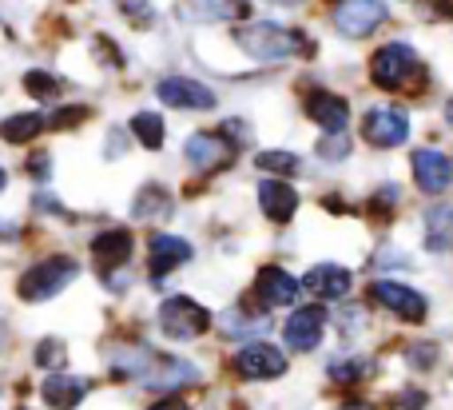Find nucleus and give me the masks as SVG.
<instances>
[{"mask_svg": "<svg viewBox=\"0 0 453 410\" xmlns=\"http://www.w3.org/2000/svg\"><path fill=\"white\" fill-rule=\"evenodd\" d=\"M414 180L426 196H441L453 183V159L438 148H422L414 151Z\"/></svg>", "mask_w": 453, "mask_h": 410, "instance_id": "nucleus-12", "label": "nucleus"}, {"mask_svg": "<svg viewBox=\"0 0 453 410\" xmlns=\"http://www.w3.org/2000/svg\"><path fill=\"white\" fill-rule=\"evenodd\" d=\"M36 363H40V367H48V371L56 375L64 363H68V351H64V343H60V339H44V343L36 347Z\"/></svg>", "mask_w": 453, "mask_h": 410, "instance_id": "nucleus-29", "label": "nucleus"}, {"mask_svg": "<svg viewBox=\"0 0 453 410\" xmlns=\"http://www.w3.org/2000/svg\"><path fill=\"white\" fill-rule=\"evenodd\" d=\"M338 410H370L366 403H350V406H338Z\"/></svg>", "mask_w": 453, "mask_h": 410, "instance_id": "nucleus-38", "label": "nucleus"}, {"mask_svg": "<svg viewBox=\"0 0 453 410\" xmlns=\"http://www.w3.org/2000/svg\"><path fill=\"white\" fill-rule=\"evenodd\" d=\"M80 275V263L68 259V255H52V259H40L36 267H28L16 283V295L24 303H44V299H56L72 279Z\"/></svg>", "mask_w": 453, "mask_h": 410, "instance_id": "nucleus-4", "label": "nucleus"}, {"mask_svg": "<svg viewBox=\"0 0 453 410\" xmlns=\"http://www.w3.org/2000/svg\"><path fill=\"white\" fill-rule=\"evenodd\" d=\"M234 44L258 64H282V60H290V56L314 52V44L303 36V32L287 28V24H274V20L242 24V28L234 32Z\"/></svg>", "mask_w": 453, "mask_h": 410, "instance_id": "nucleus-2", "label": "nucleus"}, {"mask_svg": "<svg viewBox=\"0 0 453 410\" xmlns=\"http://www.w3.org/2000/svg\"><path fill=\"white\" fill-rule=\"evenodd\" d=\"M322 331H326V311L322 307H298L295 315L282 327V339H287L290 351H314L322 343Z\"/></svg>", "mask_w": 453, "mask_h": 410, "instance_id": "nucleus-13", "label": "nucleus"}, {"mask_svg": "<svg viewBox=\"0 0 453 410\" xmlns=\"http://www.w3.org/2000/svg\"><path fill=\"white\" fill-rule=\"evenodd\" d=\"M263 172H274V175H298V156L295 151H258V159H255Z\"/></svg>", "mask_w": 453, "mask_h": 410, "instance_id": "nucleus-28", "label": "nucleus"}, {"mask_svg": "<svg viewBox=\"0 0 453 410\" xmlns=\"http://www.w3.org/2000/svg\"><path fill=\"white\" fill-rule=\"evenodd\" d=\"M446 120H449V128H453V100L446 104Z\"/></svg>", "mask_w": 453, "mask_h": 410, "instance_id": "nucleus-39", "label": "nucleus"}, {"mask_svg": "<svg viewBox=\"0 0 453 410\" xmlns=\"http://www.w3.org/2000/svg\"><path fill=\"white\" fill-rule=\"evenodd\" d=\"M271 327V319L263 315H242V311H226V315H219V331L223 335H234V339H242V335H258Z\"/></svg>", "mask_w": 453, "mask_h": 410, "instance_id": "nucleus-26", "label": "nucleus"}, {"mask_svg": "<svg viewBox=\"0 0 453 410\" xmlns=\"http://www.w3.org/2000/svg\"><path fill=\"white\" fill-rule=\"evenodd\" d=\"M148 410H188L180 403V398H164V403H156V406H148Z\"/></svg>", "mask_w": 453, "mask_h": 410, "instance_id": "nucleus-37", "label": "nucleus"}, {"mask_svg": "<svg viewBox=\"0 0 453 410\" xmlns=\"http://www.w3.org/2000/svg\"><path fill=\"white\" fill-rule=\"evenodd\" d=\"M234 371L255 383L279 379V375L287 371V355H282L279 347H271V343H242V347L234 351Z\"/></svg>", "mask_w": 453, "mask_h": 410, "instance_id": "nucleus-9", "label": "nucleus"}, {"mask_svg": "<svg viewBox=\"0 0 453 410\" xmlns=\"http://www.w3.org/2000/svg\"><path fill=\"white\" fill-rule=\"evenodd\" d=\"M223 135H226L231 143H242L250 132H247V124H242V120H226V124H223Z\"/></svg>", "mask_w": 453, "mask_h": 410, "instance_id": "nucleus-35", "label": "nucleus"}, {"mask_svg": "<svg viewBox=\"0 0 453 410\" xmlns=\"http://www.w3.org/2000/svg\"><path fill=\"white\" fill-rule=\"evenodd\" d=\"M370 299L382 303L386 311H394V315L406 319V323H422L426 311H430V303H426L422 291H414V287H406V283H394V279L370 283Z\"/></svg>", "mask_w": 453, "mask_h": 410, "instance_id": "nucleus-7", "label": "nucleus"}, {"mask_svg": "<svg viewBox=\"0 0 453 410\" xmlns=\"http://www.w3.org/2000/svg\"><path fill=\"white\" fill-rule=\"evenodd\" d=\"M44 124L48 120L40 116V112H16V116H8L4 124H0V140L4 143H28L44 132Z\"/></svg>", "mask_w": 453, "mask_h": 410, "instance_id": "nucleus-24", "label": "nucleus"}, {"mask_svg": "<svg viewBox=\"0 0 453 410\" xmlns=\"http://www.w3.org/2000/svg\"><path fill=\"white\" fill-rule=\"evenodd\" d=\"M303 287L311 295H319V299H346L350 295V287H354V275L346 267H338V263H314L311 271H306V279H303Z\"/></svg>", "mask_w": 453, "mask_h": 410, "instance_id": "nucleus-16", "label": "nucleus"}, {"mask_svg": "<svg viewBox=\"0 0 453 410\" xmlns=\"http://www.w3.org/2000/svg\"><path fill=\"white\" fill-rule=\"evenodd\" d=\"M453 244V207L449 204H434L426 212V247L430 251H446Z\"/></svg>", "mask_w": 453, "mask_h": 410, "instance_id": "nucleus-23", "label": "nucleus"}, {"mask_svg": "<svg viewBox=\"0 0 453 410\" xmlns=\"http://www.w3.org/2000/svg\"><path fill=\"white\" fill-rule=\"evenodd\" d=\"M4 339H8V331H4V323H0V351H4Z\"/></svg>", "mask_w": 453, "mask_h": 410, "instance_id": "nucleus-40", "label": "nucleus"}, {"mask_svg": "<svg viewBox=\"0 0 453 410\" xmlns=\"http://www.w3.org/2000/svg\"><path fill=\"white\" fill-rule=\"evenodd\" d=\"M159 331L167 335V339H199V335L211 331V311L199 307L196 299H188V295H175V299H167L164 307H159Z\"/></svg>", "mask_w": 453, "mask_h": 410, "instance_id": "nucleus-5", "label": "nucleus"}, {"mask_svg": "<svg viewBox=\"0 0 453 410\" xmlns=\"http://www.w3.org/2000/svg\"><path fill=\"white\" fill-rule=\"evenodd\" d=\"M362 140L374 148H402L410 140V120L398 108H370L362 116Z\"/></svg>", "mask_w": 453, "mask_h": 410, "instance_id": "nucleus-8", "label": "nucleus"}, {"mask_svg": "<svg viewBox=\"0 0 453 410\" xmlns=\"http://www.w3.org/2000/svg\"><path fill=\"white\" fill-rule=\"evenodd\" d=\"M119 4V12L124 16H132L135 24H148V20H156V12H151V4L148 0H116Z\"/></svg>", "mask_w": 453, "mask_h": 410, "instance_id": "nucleus-33", "label": "nucleus"}, {"mask_svg": "<svg viewBox=\"0 0 453 410\" xmlns=\"http://www.w3.org/2000/svg\"><path fill=\"white\" fill-rule=\"evenodd\" d=\"M132 135L135 140L143 143V148H164V140H167V128H164V116H159V112H135L132 116Z\"/></svg>", "mask_w": 453, "mask_h": 410, "instance_id": "nucleus-25", "label": "nucleus"}, {"mask_svg": "<svg viewBox=\"0 0 453 410\" xmlns=\"http://www.w3.org/2000/svg\"><path fill=\"white\" fill-rule=\"evenodd\" d=\"M306 116L326 135H342L346 120H350V104H346L342 96L326 92V88H314V92H306Z\"/></svg>", "mask_w": 453, "mask_h": 410, "instance_id": "nucleus-11", "label": "nucleus"}, {"mask_svg": "<svg viewBox=\"0 0 453 410\" xmlns=\"http://www.w3.org/2000/svg\"><path fill=\"white\" fill-rule=\"evenodd\" d=\"M156 96L167 104V108H183V112H211L215 108V92L199 80H188V76H167L159 80Z\"/></svg>", "mask_w": 453, "mask_h": 410, "instance_id": "nucleus-10", "label": "nucleus"}, {"mask_svg": "<svg viewBox=\"0 0 453 410\" xmlns=\"http://www.w3.org/2000/svg\"><path fill=\"white\" fill-rule=\"evenodd\" d=\"M4 183H8V172H4V167H0V191H4Z\"/></svg>", "mask_w": 453, "mask_h": 410, "instance_id": "nucleus-41", "label": "nucleus"}, {"mask_svg": "<svg viewBox=\"0 0 453 410\" xmlns=\"http://www.w3.org/2000/svg\"><path fill=\"white\" fill-rule=\"evenodd\" d=\"M191 244L180 236H151V279H164L172 275L175 267H183V263H191Z\"/></svg>", "mask_w": 453, "mask_h": 410, "instance_id": "nucleus-18", "label": "nucleus"}, {"mask_svg": "<svg viewBox=\"0 0 453 410\" xmlns=\"http://www.w3.org/2000/svg\"><path fill=\"white\" fill-rule=\"evenodd\" d=\"M298 291H303V283H298L290 271H282V267H263L258 271V279H255V295H258V303H263L266 311L290 307V303L298 299Z\"/></svg>", "mask_w": 453, "mask_h": 410, "instance_id": "nucleus-15", "label": "nucleus"}, {"mask_svg": "<svg viewBox=\"0 0 453 410\" xmlns=\"http://www.w3.org/2000/svg\"><path fill=\"white\" fill-rule=\"evenodd\" d=\"M250 8L247 0H180V16L183 20H242Z\"/></svg>", "mask_w": 453, "mask_h": 410, "instance_id": "nucleus-20", "label": "nucleus"}, {"mask_svg": "<svg viewBox=\"0 0 453 410\" xmlns=\"http://www.w3.org/2000/svg\"><path fill=\"white\" fill-rule=\"evenodd\" d=\"M258 207H263L266 220L287 223V220H295V212H298V191L290 188L287 180H263L258 183Z\"/></svg>", "mask_w": 453, "mask_h": 410, "instance_id": "nucleus-17", "label": "nucleus"}, {"mask_svg": "<svg viewBox=\"0 0 453 410\" xmlns=\"http://www.w3.org/2000/svg\"><path fill=\"white\" fill-rule=\"evenodd\" d=\"M346 151H350V140H346V132L342 135H326V140L319 143V156L322 159H346Z\"/></svg>", "mask_w": 453, "mask_h": 410, "instance_id": "nucleus-32", "label": "nucleus"}, {"mask_svg": "<svg viewBox=\"0 0 453 410\" xmlns=\"http://www.w3.org/2000/svg\"><path fill=\"white\" fill-rule=\"evenodd\" d=\"M32 175H36V180H44V175H48V156H32Z\"/></svg>", "mask_w": 453, "mask_h": 410, "instance_id": "nucleus-36", "label": "nucleus"}, {"mask_svg": "<svg viewBox=\"0 0 453 410\" xmlns=\"http://www.w3.org/2000/svg\"><path fill=\"white\" fill-rule=\"evenodd\" d=\"M80 120H88V108H84V104H72V108H56L48 124H52V128H76Z\"/></svg>", "mask_w": 453, "mask_h": 410, "instance_id": "nucleus-30", "label": "nucleus"}, {"mask_svg": "<svg viewBox=\"0 0 453 410\" xmlns=\"http://www.w3.org/2000/svg\"><path fill=\"white\" fill-rule=\"evenodd\" d=\"M111 375L116 379H135L143 387H159V391H175V387H191L199 383V371L183 359L172 355H156L148 347H119L111 355Z\"/></svg>", "mask_w": 453, "mask_h": 410, "instance_id": "nucleus-1", "label": "nucleus"}, {"mask_svg": "<svg viewBox=\"0 0 453 410\" xmlns=\"http://www.w3.org/2000/svg\"><path fill=\"white\" fill-rule=\"evenodd\" d=\"M172 196H167L164 188H159V183H148V188L140 191V196H135V204H132V215L140 223H164L167 215H172Z\"/></svg>", "mask_w": 453, "mask_h": 410, "instance_id": "nucleus-22", "label": "nucleus"}, {"mask_svg": "<svg viewBox=\"0 0 453 410\" xmlns=\"http://www.w3.org/2000/svg\"><path fill=\"white\" fill-rule=\"evenodd\" d=\"M274 4H303V0H274Z\"/></svg>", "mask_w": 453, "mask_h": 410, "instance_id": "nucleus-42", "label": "nucleus"}, {"mask_svg": "<svg viewBox=\"0 0 453 410\" xmlns=\"http://www.w3.org/2000/svg\"><path fill=\"white\" fill-rule=\"evenodd\" d=\"M88 395V383L76 379V375H48L44 383H40V398H44L52 410H76L80 403H84Z\"/></svg>", "mask_w": 453, "mask_h": 410, "instance_id": "nucleus-19", "label": "nucleus"}, {"mask_svg": "<svg viewBox=\"0 0 453 410\" xmlns=\"http://www.w3.org/2000/svg\"><path fill=\"white\" fill-rule=\"evenodd\" d=\"M183 156L191 159V167H199V172H211V167H226L234 156V143L226 140L223 132H196L188 140V148H183Z\"/></svg>", "mask_w": 453, "mask_h": 410, "instance_id": "nucleus-14", "label": "nucleus"}, {"mask_svg": "<svg viewBox=\"0 0 453 410\" xmlns=\"http://www.w3.org/2000/svg\"><path fill=\"white\" fill-rule=\"evenodd\" d=\"M370 80H374L378 88H386V92H398V88H410L422 80V60H418V52L410 44L390 40V44H382L374 52V60H370Z\"/></svg>", "mask_w": 453, "mask_h": 410, "instance_id": "nucleus-3", "label": "nucleus"}, {"mask_svg": "<svg viewBox=\"0 0 453 410\" xmlns=\"http://www.w3.org/2000/svg\"><path fill=\"white\" fill-rule=\"evenodd\" d=\"M24 88H28L36 100H56V96L64 92V84L56 76H48V72H40V68H32V72H24Z\"/></svg>", "mask_w": 453, "mask_h": 410, "instance_id": "nucleus-27", "label": "nucleus"}, {"mask_svg": "<svg viewBox=\"0 0 453 410\" xmlns=\"http://www.w3.org/2000/svg\"><path fill=\"white\" fill-rule=\"evenodd\" d=\"M92 255L104 263V267H124L127 259H132V231L127 228H108L100 231V236L92 239Z\"/></svg>", "mask_w": 453, "mask_h": 410, "instance_id": "nucleus-21", "label": "nucleus"}, {"mask_svg": "<svg viewBox=\"0 0 453 410\" xmlns=\"http://www.w3.org/2000/svg\"><path fill=\"white\" fill-rule=\"evenodd\" d=\"M386 16H390L386 0H338L334 28L342 32V36H350V40H362V36H370L374 28H382Z\"/></svg>", "mask_w": 453, "mask_h": 410, "instance_id": "nucleus-6", "label": "nucleus"}, {"mask_svg": "<svg viewBox=\"0 0 453 410\" xmlns=\"http://www.w3.org/2000/svg\"><path fill=\"white\" fill-rule=\"evenodd\" d=\"M410 363H414V367H434V363H438V347H430V343H426V347H414Z\"/></svg>", "mask_w": 453, "mask_h": 410, "instance_id": "nucleus-34", "label": "nucleus"}, {"mask_svg": "<svg viewBox=\"0 0 453 410\" xmlns=\"http://www.w3.org/2000/svg\"><path fill=\"white\" fill-rule=\"evenodd\" d=\"M24 410H28V406H24Z\"/></svg>", "mask_w": 453, "mask_h": 410, "instance_id": "nucleus-43", "label": "nucleus"}, {"mask_svg": "<svg viewBox=\"0 0 453 410\" xmlns=\"http://www.w3.org/2000/svg\"><path fill=\"white\" fill-rule=\"evenodd\" d=\"M330 375H334L338 383H358L362 375H366V363H358V359H346V363H330Z\"/></svg>", "mask_w": 453, "mask_h": 410, "instance_id": "nucleus-31", "label": "nucleus"}]
</instances>
